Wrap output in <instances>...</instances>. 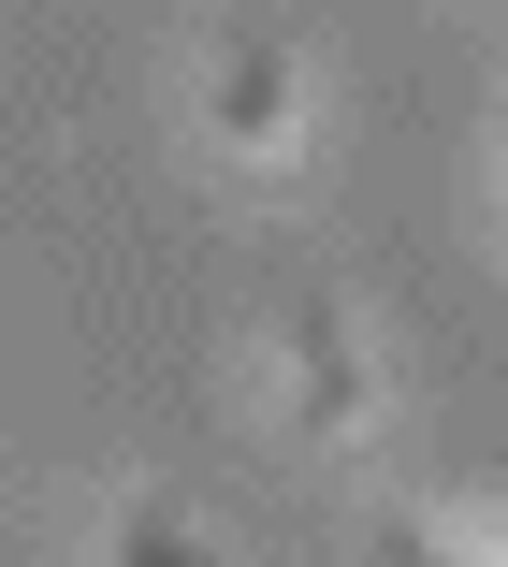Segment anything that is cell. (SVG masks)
Returning <instances> with one entry per match:
<instances>
[{
	"label": "cell",
	"mask_w": 508,
	"mask_h": 567,
	"mask_svg": "<svg viewBox=\"0 0 508 567\" xmlns=\"http://www.w3.org/2000/svg\"><path fill=\"white\" fill-rule=\"evenodd\" d=\"M363 567H508V553H465V538H422V524H377Z\"/></svg>",
	"instance_id": "obj_4"
},
{
	"label": "cell",
	"mask_w": 508,
	"mask_h": 567,
	"mask_svg": "<svg viewBox=\"0 0 508 567\" xmlns=\"http://www.w3.org/2000/svg\"><path fill=\"white\" fill-rule=\"evenodd\" d=\"M277 350H291V408H305V436H363L377 379H363V334H349L334 291H291V306H277Z\"/></svg>",
	"instance_id": "obj_1"
},
{
	"label": "cell",
	"mask_w": 508,
	"mask_h": 567,
	"mask_svg": "<svg viewBox=\"0 0 508 567\" xmlns=\"http://www.w3.org/2000/svg\"><path fill=\"white\" fill-rule=\"evenodd\" d=\"M218 132L232 146H277L291 132V44H232L218 59Z\"/></svg>",
	"instance_id": "obj_2"
},
{
	"label": "cell",
	"mask_w": 508,
	"mask_h": 567,
	"mask_svg": "<svg viewBox=\"0 0 508 567\" xmlns=\"http://www.w3.org/2000/svg\"><path fill=\"white\" fill-rule=\"evenodd\" d=\"M102 567H218V538H204L175 495H132V509L102 524Z\"/></svg>",
	"instance_id": "obj_3"
}]
</instances>
